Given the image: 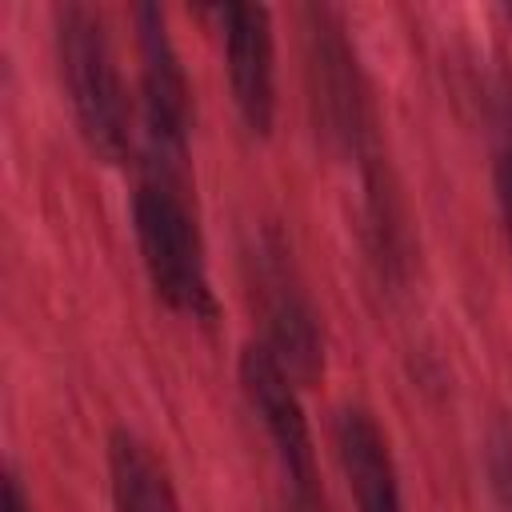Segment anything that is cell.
Segmentation results:
<instances>
[{
  "mask_svg": "<svg viewBox=\"0 0 512 512\" xmlns=\"http://www.w3.org/2000/svg\"><path fill=\"white\" fill-rule=\"evenodd\" d=\"M236 372H240L244 400L256 412V420L276 452L284 488L320 492L312 428H308V416H304V404H300V392H296V380L288 376V368L268 352L264 340H248L240 348Z\"/></svg>",
  "mask_w": 512,
  "mask_h": 512,
  "instance_id": "obj_5",
  "label": "cell"
},
{
  "mask_svg": "<svg viewBox=\"0 0 512 512\" xmlns=\"http://www.w3.org/2000/svg\"><path fill=\"white\" fill-rule=\"evenodd\" d=\"M332 440H336V460L356 512H404L392 444L376 424V416L360 404L340 408L332 424Z\"/></svg>",
  "mask_w": 512,
  "mask_h": 512,
  "instance_id": "obj_8",
  "label": "cell"
},
{
  "mask_svg": "<svg viewBox=\"0 0 512 512\" xmlns=\"http://www.w3.org/2000/svg\"><path fill=\"white\" fill-rule=\"evenodd\" d=\"M484 472L500 512H512V420L496 416L484 436Z\"/></svg>",
  "mask_w": 512,
  "mask_h": 512,
  "instance_id": "obj_10",
  "label": "cell"
},
{
  "mask_svg": "<svg viewBox=\"0 0 512 512\" xmlns=\"http://www.w3.org/2000/svg\"><path fill=\"white\" fill-rule=\"evenodd\" d=\"M0 512H36L32 508V496L24 492V484H20L16 472H4V504H0Z\"/></svg>",
  "mask_w": 512,
  "mask_h": 512,
  "instance_id": "obj_13",
  "label": "cell"
},
{
  "mask_svg": "<svg viewBox=\"0 0 512 512\" xmlns=\"http://www.w3.org/2000/svg\"><path fill=\"white\" fill-rule=\"evenodd\" d=\"M276 512H328V504H324V492H292V488H284Z\"/></svg>",
  "mask_w": 512,
  "mask_h": 512,
  "instance_id": "obj_12",
  "label": "cell"
},
{
  "mask_svg": "<svg viewBox=\"0 0 512 512\" xmlns=\"http://www.w3.org/2000/svg\"><path fill=\"white\" fill-rule=\"evenodd\" d=\"M56 60L88 152L104 164H128L136 152L132 104L108 24L92 4L56 8Z\"/></svg>",
  "mask_w": 512,
  "mask_h": 512,
  "instance_id": "obj_1",
  "label": "cell"
},
{
  "mask_svg": "<svg viewBox=\"0 0 512 512\" xmlns=\"http://www.w3.org/2000/svg\"><path fill=\"white\" fill-rule=\"evenodd\" d=\"M492 188H496V208H500L504 236H508V248H512V136H504V144L496 148V160H492Z\"/></svg>",
  "mask_w": 512,
  "mask_h": 512,
  "instance_id": "obj_11",
  "label": "cell"
},
{
  "mask_svg": "<svg viewBox=\"0 0 512 512\" xmlns=\"http://www.w3.org/2000/svg\"><path fill=\"white\" fill-rule=\"evenodd\" d=\"M212 20L224 36V68L232 104L252 136L276 124V28L264 4H220Z\"/></svg>",
  "mask_w": 512,
  "mask_h": 512,
  "instance_id": "obj_7",
  "label": "cell"
},
{
  "mask_svg": "<svg viewBox=\"0 0 512 512\" xmlns=\"http://www.w3.org/2000/svg\"><path fill=\"white\" fill-rule=\"evenodd\" d=\"M132 232L156 300L188 320L212 324L220 316V300L208 276L204 236L184 196V180L144 176L132 192Z\"/></svg>",
  "mask_w": 512,
  "mask_h": 512,
  "instance_id": "obj_2",
  "label": "cell"
},
{
  "mask_svg": "<svg viewBox=\"0 0 512 512\" xmlns=\"http://www.w3.org/2000/svg\"><path fill=\"white\" fill-rule=\"evenodd\" d=\"M256 280L264 296V320H268V352L288 368L296 384H320L324 380V332L312 300L292 276V264L284 260V244L276 232H264V244L256 248Z\"/></svg>",
  "mask_w": 512,
  "mask_h": 512,
  "instance_id": "obj_6",
  "label": "cell"
},
{
  "mask_svg": "<svg viewBox=\"0 0 512 512\" xmlns=\"http://www.w3.org/2000/svg\"><path fill=\"white\" fill-rule=\"evenodd\" d=\"M108 488L112 512H180L168 468L128 428L108 436Z\"/></svg>",
  "mask_w": 512,
  "mask_h": 512,
  "instance_id": "obj_9",
  "label": "cell"
},
{
  "mask_svg": "<svg viewBox=\"0 0 512 512\" xmlns=\"http://www.w3.org/2000/svg\"><path fill=\"white\" fill-rule=\"evenodd\" d=\"M136 48H140V148L144 176L184 180L188 136H192V88L172 44L160 4H136Z\"/></svg>",
  "mask_w": 512,
  "mask_h": 512,
  "instance_id": "obj_3",
  "label": "cell"
},
{
  "mask_svg": "<svg viewBox=\"0 0 512 512\" xmlns=\"http://www.w3.org/2000/svg\"><path fill=\"white\" fill-rule=\"evenodd\" d=\"M508 16H512V8H508Z\"/></svg>",
  "mask_w": 512,
  "mask_h": 512,
  "instance_id": "obj_14",
  "label": "cell"
},
{
  "mask_svg": "<svg viewBox=\"0 0 512 512\" xmlns=\"http://www.w3.org/2000/svg\"><path fill=\"white\" fill-rule=\"evenodd\" d=\"M308 76L316 128L340 152L368 160L372 156V108L368 88L356 68V52L344 36V24L332 8H308Z\"/></svg>",
  "mask_w": 512,
  "mask_h": 512,
  "instance_id": "obj_4",
  "label": "cell"
}]
</instances>
